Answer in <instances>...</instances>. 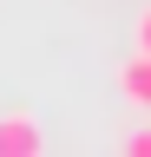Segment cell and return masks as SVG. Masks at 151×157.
Instances as JSON below:
<instances>
[{"label": "cell", "instance_id": "3", "mask_svg": "<svg viewBox=\"0 0 151 157\" xmlns=\"http://www.w3.org/2000/svg\"><path fill=\"white\" fill-rule=\"evenodd\" d=\"M125 157H151V124H145V131H131V137H125Z\"/></svg>", "mask_w": 151, "mask_h": 157}, {"label": "cell", "instance_id": "4", "mask_svg": "<svg viewBox=\"0 0 151 157\" xmlns=\"http://www.w3.org/2000/svg\"><path fill=\"white\" fill-rule=\"evenodd\" d=\"M131 39H138V52H145V59H151V7H145V13H138V26H131Z\"/></svg>", "mask_w": 151, "mask_h": 157}, {"label": "cell", "instance_id": "1", "mask_svg": "<svg viewBox=\"0 0 151 157\" xmlns=\"http://www.w3.org/2000/svg\"><path fill=\"white\" fill-rule=\"evenodd\" d=\"M0 157H46V124L33 111H0Z\"/></svg>", "mask_w": 151, "mask_h": 157}, {"label": "cell", "instance_id": "2", "mask_svg": "<svg viewBox=\"0 0 151 157\" xmlns=\"http://www.w3.org/2000/svg\"><path fill=\"white\" fill-rule=\"evenodd\" d=\"M118 92H125V105H138V111L151 118V59H145V52H131L125 66H118Z\"/></svg>", "mask_w": 151, "mask_h": 157}]
</instances>
